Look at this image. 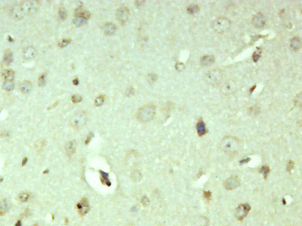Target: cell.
Segmentation results:
<instances>
[{
	"mask_svg": "<svg viewBox=\"0 0 302 226\" xmlns=\"http://www.w3.org/2000/svg\"><path fill=\"white\" fill-rule=\"evenodd\" d=\"M156 114V107L152 104H148L141 107L136 113V119L142 122L151 121Z\"/></svg>",
	"mask_w": 302,
	"mask_h": 226,
	"instance_id": "obj_1",
	"label": "cell"
},
{
	"mask_svg": "<svg viewBox=\"0 0 302 226\" xmlns=\"http://www.w3.org/2000/svg\"><path fill=\"white\" fill-rule=\"evenodd\" d=\"M221 147L222 150L229 155H234L238 151L239 144L236 138L227 136L221 141Z\"/></svg>",
	"mask_w": 302,
	"mask_h": 226,
	"instance_id": "obj_2",
	"label": "cell"
},
{
	"mask_svg": "<svg viewBox=\"0 0 302 226\" xmlns=\"http://www.w3.org/2000/svg\"><path fill=\"white\" fill-rule=\"evenodd\" d=\"M231 25L230 20L226 17H219L211 24L212 28L218 33H223L228 30Z\"/></svg>",
	"mask_w": 302,
	"mask_h": 226,
	"instance_id": "obj_3",
	"label": "cell"
},
{
	"mask_svg": "<svg viewBox=\"0 0 302 226\" xmlns=\"http://www.w3.org/2000/svg\"><path fill=\"white\" fill-rule=\"evenodd\" d=\"M87 121L86 114L84 112H79L71 119L70 124L72 127L75 128H82Z\"/></svg>",
	"mask_w": 302,
	"mask_h": 226,
	"instance_id": "obj_4",
	"label": "cell"
},
{
	"mask_svg": "<svg viewBox=\"0 0 302 226\" xmlns=\"http://www.w3.org/2000/svg\"><path fill=\"white\" fill-rule=\"evenodd\" d=\"M18 7L24 15L34 13L37 10V4L36 2L31 1H23Z\"/></svg>",
	"mask_w": 302,
	"mask_h": 226,
	"instance_id": "obj_5",
	"label": "cell"
},
{
	"mask_svg": "<svg viewBox=\"0 0 302 226\" xmlns=\"http://www.w3.org/2000/svg\"><path fill=\"white\" fill-rule=\"evenodd\" d=\"M205 78L206 81L210 84H217L222 79V74L219 70H212L205 74Z\"/></svg>",
	"mask_w": 302,
	"mask_h": 226,
	"instance_id": "obj_6",
	"label": "cell"
},
{
	"mask_svg": "<svg viewBox=\"0 0 302 226\" xmlns=\"http://www.w3.org/2000/svg\"><path fill=\"white\" fill-rule=\"evenodd\" d=\"M250 210L251 206L249 204H242L237 208L235 213V216L238 220L242 221L247 216Z\"/></svg>",
	"mask_w": 302,
	"mask_h": 226,
	"instance_id": "obj_7",
	"label": "cell"
},
{
	"mask_svg": "<svg viewBox=\"0 0 302 226\" xmlns=\"http://www.w3.org/2000/svg\"><path fill=\"white\" fill-rule=\"evenodd\" d=\"M130 15V11L128 8L125 6H122L121 7L119 8L116 11V16L117 20L122 24H124L126 23L129 19V17Z\"/></svg>",
	"mask_w": 302,
	"mask_h": 226,
	"instance_id": "obj_8",
	"label": "cell"
},
{
	"mask_svg": "<svg viewBox=\"0 0 302 226\" xmlns=\"http://www.w3.org/2000/svg\"><path fill=\"white\" fill-rule=\"evenodd\" d=\"M240 184L241 182L237 176L230 177V178L227 179L224 183V187L228 190L235 189L238 187Z\"/></svg>",
	"mask_w": 302,
	"mask_h": 226,
	"instance_id": "obj_9",
	"label": "cell"
},
{
	"mask_svg": "<svg viewBox=\"0 0 302 226\" xmlns=\"http://www.w3.org/2000/svg\"><path fill=\"white\" fill-rule=\"evenodd\" d=\"M266 23V18L262 13H259L254 15L252 19V24L257 28H261Z\"/></svg>",
	"mask_w": 302,
	"mask_h": 226,
	"instance_id": "obj_10",
	"label": "cell"
},
{
	"mask_svg": "<svg viewBox=\"0 0 302 226\" xmlns=\"http://www.w3.org/2000/svg\"><path fill=\"white\" fill-rule=\"evenodd\" d=\"M77 207L79 214L81 216H84L90 210V206L88 203V200L86 198H83L77 204Z\"/></svg>",
	"mask_w": 302,
	"mask_h": 226,
	"instance_id": "obj_11",
	"label": "cell"
},
{
	"mask_svg": "<svg viewBox=\"0 0 302 226\" xmlns=\"http://www.w3.org/2000/svg\"><path fill=\"white\" fill-rule=\"evenodd\" d=\"M37 50L33 47H27L23 51V55L27 60H32L36 57Z\"/></svg>",
	"mask_w": 302,
	"mask_h": 226,
	"instance_id": "obj_12",
	"label": "cell"
},
{
	"mask_svg": "<svg viewBox=\"0 0 302 226\" xmlns=\"http://www.w3.org/2000/svg\"><path fill=\"white\" fill-rule=\"evenodd\" d=\"M215 57L212 55H207L203 57L200 60V64L203 67H209L215 62Z\"/></svg>",
	"mask_w": 302,
	"mask_h": 226,
	"instance_id": "obj_13",
	"label": "cell"
},
{
	"mask_svg": "<svg viewBox=\"0 0 302 226\" xmlns=\"http://www.w3.org/2000/svg\"><path fill=\"white\" fill-rule=\"evenodd\" d=\"M196 129L198 136L200 137L204 136L207 133V129L206 128L205 124L201 119L198 121L196 125Z\"/></svg>",
	"mask_w": 302,
	"mask_h": 226,
	"instance_id": "obj_14",
	"label": "cell"
},
{
	"mask_svg": "<svg viewBox=\"0 0 302 226\" xmlns=\"http://www.w3.org/2000/svg\"><path fill=\"white\" fill-rule=\"evenodd\" d=\"M116 31V26L112 23H106L103 26L104 33L107 36H112Z\"/></svg>",
	"mask_w": 302,
	"mask_h": 226,
	"instance_id": "obj_15",
	"label": "cell"
},
{
	"mask_svg": "<svg viewBox=\"0 0 302 226\" xmlns=\"http://www.w3.org/2000/svg\"><path fill=\"white\" fill-rule=\"evenodd\" d=\"M13 61V54L11 50L8 49L7 50L4 54L3 58H2V62L3 63L6 65L9 66Z\"/></svg>",
	"mask_w": 302,
	"mask_h": 226,
	"instance_id": "obj_16",
	"label": "cell"
},
{
	"mask_svg": "<svg viewBox=\"0 0 302 226\" xmlns=\"http://www.w3.org/2000/svg\"><path fill=\"white\" fill-rule=\"evenodd\" d=\"M75 17L81 16V17H84L88 20L91 17V13L87 10L84 9L82 6H80L77 8L76 9L75 11Z\"/></svg>",
	"mask_w": 302,
	"mask_h": 226,
	"instance_id": "obj_17",
	"label": "cell"
},
{
	"mask_svg": "<svg viewBox=\"0 0 302 226\" xmlns=\"http://www.w3.org/2000/svg\"><path fill=\"white\" fill-rule=\"evenodd\" d=\"M76 148V141L72 140L68 141L65 146V150L67 154L69 156H72L75 153Z\"/></svg>",
	"mask_w": 302,
	"mask_h": 226,
	"instance_id": "obj_18",
	"label": "cell"
},
{
	"mask_svg": "<svg viewBox=\"0 0 302 226\" xmlns=\"http://www.w3.org/2000/svg\"><path fill=\"white\" fill-rule=\"evenodd\" d=\"M290 47L292 51H297L301 48V41L299 37L293 38L290 43Z\"/></svg>",
	"mask_w": 302,
	"mask_h": 226,
	"instance_id": "obj_19",
	"label": "cell"
},
{
	"mask_svg": "<svg viewBox=\"0 0 302 226\" xmlns=\"http://www.w3.org/2000/svg\"><path fill=\"white\" fill-rule=\"evenodd\" d=\"M33 89L32 83L30 81H25L23 82L20 86V91L23 94H29L30 93Z\"/></svg>",
	"mask_w": 302,
	"mask_h": 226,
	"instance_id": "obj_20",
	"label": "cell"
},
{
	"mask_svg": "<svg viewBox=\"0 0 302 226\" xmlns=\"http://www.w3.org/2000/svg\"><path fill=\"white\" fill-rule=\"evenodd\" d=\"M10 210V205L6 199L0 202V216L5 215Z\"/></svg>",
	"mask_w": 302,
	"mask_h": 226,
	"instance_id": "obj_21",
	"label": "cell"
},
{
	"mask_svg": "<svg viewBox=\"0 0 302 226\" xmlns=\"http://www.w3.org/2000/svg\"><path fill=\"white\" fill-rule=\"evenodd\" d=\"M2 74L5 81H13L15 76V73L11 70H6L3 71Z\"/></svg>",
	"mask_w": 302,
	"mask_h": 226,
	"instance_id": "obj_22",
	"label": "cell"
},
{
	"mask_svg": "<svg viewBox=\"0 0 302 226\" xmlns=\"http://www.w3.org/2000/svg\"><path fill=\"white\" fill-rule=\"evenodd\" d=\"M11 15H13V17L17 20L22 19L23 17H24V15L23 14V13L21 12V11L20 10L18 6L14 7L12 9Z\"/></svg>",
	"mask_w": 302,
	"mask_h": 226,
	"instance_id": "obj_23",
	"label": "cell"
},
{
	"mask_svg": "<svg viewBox=\"0 0 302 226\" xmlns=\"http://www.w3.org/2000/svg\"><path fill=\"white\" fill-rule=\"evenodd\" d=\"M87 19L81 17V16H76L73 20V23L76 27H81L84 25L87 21Z\"/></svg>",
	"mask_w": 302,
	"mask_h": 226,
	"instance_id": "obj_24",
	"label": "cell"
},
{
	"mask_svg": "<svg viewBox=\"0 0 302 226\" xmlns=\"http://www.w3.org/2000/svg\"><path fill=\"white\" fill-rule=\"evenodd\" d=\"M235 89V85L233 84L232 82L227 83L224 85V86L222 88V91L224 94H228L231 93L232 92V90H234Z\"/></svg>",
	"mask_w": 302,
	"mask_h": 226,
	"instance_id": "obj_25",
	"label": "cell"
},
{
	"mask_svg": "<svg viewBox=\"0 0 302 226\" xmlns=\"http://www.w3.org/2000/svg\"><path fill=\"white\" fill-rule=\"evenodd\" d=\"M15 84L13 81H5L2 85V88L4 89V90L7 91L13 90Z\"/></svg>",
	"mask_w": 302,
	"mask_h": 226,
	"instance_id": "obj_26",
	"label": "cell"
},
{
	"mask_svg": "<svg viewBox=\"0 0 302 226\" xmlns=\"http://www.w3.org/2000/svg\"><path fill=\"white\" fill-rule=\"evenodd\" d=\"M100 173H101V181L102 182L105 184H106L108 186H110L111 185V183L110 181H109V177H108V174L106 173L103 171H100Z\"/></svg>",
	"mask_w": 302,
	"mask_h": 226,
	"instance_id": "obj_27",
	"label": "cell"
},
{
	"mask_svg": "<svg viewBox=\"0 0 302 226\" xmlns=\"http://www.w3.org/2000/svg\"><path fill=\"white\" fill-rule=\"evenodd\" d=\"M199 9V8L198 7V6H197L196 4H193L189 6L187 8V11L188 13L190 14H194L198 12Z\"/></svg>",
	"mask_w": 302,
	"mask_h": 226,
	"instance_id": "obj_28",
	"label": "cell"
},
{
	"mask_svg": "<svg viewBox=\"0 0 302 226\" xmlns=\"http://www.w3.org/2000/svg\"><path fill=\"white\" fill-rule=\"evenodd\" d=\"M260 173L263 175L264 179H266L268 177L269 173H270V168L267 166H263L260 168Z\"/></svg>",
	"mask_w": 302,
	"mask_h": 226,
	"instance_id": "obj_29",
	"label": "cell"
},
{
	"mask_svg": "<svg viewBox=\"0 0 302 226\" xmlns=\"http://www.w3.org/2000/svg\"><path fill=\"white\" fill-rule=\"evenodd\" d=\"M105 96L103 95H100L99 96V97H98L97 98H96L95 101V106L96 107H99V106H101L104 103L105 101Z\"/></svg>",
	"mask_w": 302,
	"mask_h": 226,
	"instance_id": "obj_30",
	"label": "cell"
},
{
	"mask_svg": "<svg viewBox=\"0 0 302 226\" xmlns=\"http://www.w3.org/2000/svg\"><path fill=\"white\" fill-rule=\"evenodd\" d=\"M72 42V40L71 39H66V38H64V39H63L61 41H60L58 45L59 46L61 47V48H64L66 46L70 44V43Z\"/></svg>",
	"mask_w": 302,
	"mask_h": 226,
	"instance_id": "obj_31",
	"label": "cell"
},
{
	"mask_svg": "<svg viewBox=\"0 0 302 226\" xmlns=\"http://www.w3.org/2000/svg\"><path fill=\"white\" fill-rule=\"evenodd\" d=\"M29 194L26 193H20L18 196V198L20 199V200L21 202H23V203H25V202H27L29 198Z\"/></svg>",
	"mask_w": 302,
	"mask_h": 226,
	"instance_id": "obj_32",
	"label": "cell"
},
{
	"mask_svg": "<svg viewBox=\"0 0 302 226\" xmlns=\"http://www.w3.org/2000/svg\"><path fill=\"white\" fill-rule=\"evenodd\" d=\"M59 14L60 16V18L62 20H64L67 17V13L64 8H60L59 11Z\"/></svg>",
	"mask_w": 302,
	"mask_h": 226,
	"instance_id": "obj_33",
	"label": "cell"
},
{
	"mask_svg": "<svg viewBox=\"0 0 302 226\" xmlns=\"http://www.w3.org/2000/svg\"><path fill=\"white\" fill-rule=\"evenodd\" d=\"M72 101L73 103L76 104L82 102L83 101V98L78 94H75L72 97Z\"/></svg>",
	"mask_w": 302,
	"mask_h": 226,
	"instance_id": "obj_34",
	"label": "cell"
},
{
	"mask_svg": "<svg viewBox=\"0 0 302 226\" xmlns=\"http://www.w3.org/2000/svg\"><path fill=\"white\" fill-rule=\"evenodd\" d=\"M148 81L150 83H154L155 81H156L158 78V76L157 74H154V73H152V74H150L148 75Z\"/></svg>",
	"mask_w": 302,
	"mask_h": 226,
	"instance_id": "obj_35",
	"label": "cell"
},
{
	"mask_svg": "<svg viewBox=\"0 0 302 226\" xmlns=\"http://www.w3.org/2000/svg\"><path fill=\"white\" fill-rule=\"evenodd\" d=\"M38 84L40 86H44L45 84V74H43L39 77Z\"/></svg>",
	"mask_w": 302,
	"mask_h": 226,
	"instance_id": "obj_36",
	"label": "cell"
},
{
	"mask_svg": "<svg viewBox=\"0 0 302 226\" xmlns=\"http://www.w3.org/2000/svg\"><path fill=\"white\" fill-rule=\"evenodd\" d=\"M175 68L178 71H182L185 69V65L182 62H177L175 65Z\"/></svg>",
	"mask_w": 302,
	"mask_h": 226,
	"instance_id": "obj_37",
	"label": "cell"
},
{
	"mask_svg": "<svg viewBox=\"0 0 302 226\" xmlns=\"http://www.w3.org/2000/svg\"><path fill=\"white\" fill-rule=\"evenodd\" d=\"M135 93V90L134 89L132 88V87H130L129 89H128L126 91V95L127 96H131L132 95H134Z\"/></svg>",
	"mask_w": 302,
	"mask_h": 226,
	"instance_id": "obj_38",
	"label": "cell"
},
{
	"mask_svg": "<svg viewBox=\"0 0 302 226\" xmlns=\"http://www.w3.org/2000/svg\"><path fill=\"white\" fill-rule=\"evenodd\" d=\"M259 51H256L255 53H254V54L253 55V59L254 62H257L260 57V53H258Z\"/></svg>",
	"mask_w": 302,
	"mask_h": 226,
	"instance_id": "obj_39",
	"label": "cell"
},
{
	"mask_svg": "<svg viewBox=\"0 0 302 226\" xmlns=\"http://www.w3.org/2000/svg\"><path fill=\"white\" fill-rule=\"evenodd\" d=\"M204 196L205 198L207 200V201H209L211 198V193L209 191H204Z\"/></svg>",
	"mask_w": 302,
	"mask_h": 226,
	"instance_id": "obj_40",
	"label": "cell"
},
{
	"mask_svg": "<svg viewBox=\"0 0 302 226\" xmlns=\"http://www.w3.org/2000/svg\"><path fill=\"white\" fill-rule=\"evenodd\" d=\"M294 167V162L292 161H289L287 165V171L292 170Z\"/></svg>",
	"mask_w": 302,
	"mask_h": 226,
	"instance_id": "obj_41",
	"label": "cell"
},
{
	"mask_svg": "<svg viewBox=\"0 0 302 226\" xmlns=\"http://www.w3.org/2000/svg\"><path fill=\"white\" fill-rule=\"evenodd\" d=\"M93 133H89V134L87 136V140H86V144L89 143L90 142V141L91 140V138H92V136H93Z\"/></svg>",
	"mask_w": 302,
	"mask_h": 226,
	"instance_id": "obj_42",
	"label": "cell"
},
{
	"mask_svg": "<svg viewBox=\"0 0 302 226\" xmlns=\"http://www.w3.org/2000/svg\"><path fill=\"white\" fill-rule=\"evenodd\" d=\"M79 79H78L77 77H76L73 80V83L75 85H77L79 84Z\"/></svg>",
	"mask_w": 302,
	"mask_h": 226,
	"instance_id": "obj_43",
	"label": "cell"
},
{
	"mask_svg": "<svg viewBox=\"0 0 302 226\" xmlns=\"http://www.w3.org/2000/svg\"><path fill=\"white\" fill-rule=\"evenodd\" d=\"M27 161H28V159L27 157L24 158L23 160V162H22V166H25L26 164V163H27Z\"/></svg>",
	"mask_w": 302,
	"mask_h": 226,
	"instance_id": "obj_44",
	"label": "cell"
},
{
	"mask_svg": "<svg viewBox=\"0 0 302 226\" xmlns=\"http://www.w3.org/2000/svg\"><path fill=\"white\" fill-rule=\"evenodd\" d=\"M22 226V223H21V221H18L17 222V223L15 224V226Z\"/></svg>",
	"mask_w": 302,
	"mask_h": 226,
	"instance_id": "obj_45",
	"label": "cell"
},
{
	"mask_svg": "<svg viewBox=\"0 0 302 226\" xmlns=\"http://www.w3.org/2000/svg\"><path fill=\"white\" fill-rule=\"evenodd\" d=\"M2 180H3V179H2V178H1V177H0V183H1L2 181Z\"/></svg>",
	"mask_w": 302,
	"mask_h": 226,
	"instance_id": "obj_46",
	"label": "cell"
},
{
	"mask_svg": "<svg viewBox=\"0 0 302 226\" xmlns=\"http://www.w3.org/2000/svg\"><path fill=\"white\" fill-rule=\"evenodd\" d=\"M38 226V224H34V225H33V226Z\"/></svg>",
	"mask_w": 302,
	"mask_h": 226,
	"instance_id": "obj_47",
	"label": "cell"
}]
</instances>
